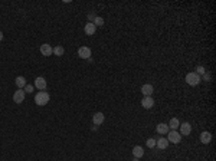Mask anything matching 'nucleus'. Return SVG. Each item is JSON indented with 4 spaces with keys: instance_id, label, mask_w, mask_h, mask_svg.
Instances as JSON below:
<instances>
[{
    "instance_id": "1",
    "label": "nucleus",
    "mask_w": 216,
    "mask_h": 161,
    "mask_svg": "<svg viewBox=\"0 0 216 161\" xmlns=\"http://www.w3.org/2000/svg\"><path fill=\"white\" fill-rule=\"evenodd\" d=\"M49 101H51V95L48 94V92H45V91H40V92H38V94L35 95V102H36V105H39V107L46 105Z\"/></svg>"
},
{
    "instance_id": "2",
    "label": "nucleus",
    "mask_w": 216,
    "mask_h": 161,
    "mask_svg": "<svg viewBox=\"0 0 216 161\" xmlns=\"http://www.w3.org/2000/svg\"><path fill=\"white\" fill-rule=\"evenodd\" d=\"M184 80H186V84L190 85V86H197L200 82H202L200 76L197 75L196 72H189L187 75H186V78H184Z\"/></svg>"
},
{
    "instance_id": "3",
    "label": "nucleus",
    "mask_w": 216,
    "mask_h": 161,
    "mask_svg": "<svg viewBox=\"0 0 216 161\" xmlns=\"http://www.w3.org/2000/svg\"><path fill=\"white\" fill-rule=\"evenodd\" d=\"M167 141L173 142V144H179V142L182 141V135H180L177 131H172V129H170L169 133H167Z\"/></svg>"
},
{
    "instance_id": "4",
    "label": "nucleus",
    "mask_w": 216,
    "mask_h": 161,
    "mask_svg": "<svg viewBox=\"0 0 216 161\" xmlns=\"http://www.w3.org/2000/svg\"><path fill=\"white\" fill-rule=\"evenodd\" d=\"M25 96H26V92L23 89H17L16 92L13 94V101L14 104H22L25 101Z\"/></svg>"
},
{
    "instance_id": "5",
    "label": "nucleus",
    "mask_w": 216,
    "mask_h": 161,
    "mask_svg": "<svg viewBox=\"0 0 216 161\" xmlns=\"http://www.w3.org/2000/svg\"><path fill=\"white\" fill-rule=\"evenodd\" d=\"M91 49H89L88 46H81L79 49H78V56L81 58V59H88V58H91Z\"/></svg>"
},
{
    "instance_id": "6",
    "label": "nucleus",
    "mask_w": 216,
    "mask_h": 161,
    "mask_svg": "<svg viewBox=\"0 0 216 161\" xmlns=\"http://www.w3.org/2000/svg\"><path fill=\"white\" fill-rule=\"evenodd\" d=\"M141 107L144 109H151L154 107V99H153V96H144L143 99H141Z\"/></svg>"
},
{
    "instance_id": "7",
    "label": "nucleus",
    "mask_w": 216,
    "mask_h": 161,
    "mask_svg": "<svg viewBox=\"0 0 216 161\" xmlns=\"http://www.w3.org/2000/svg\"><path fill=\"white\" fill-rule=\"evenodd\" d=\"M46 85H48V82L43 76H38L35 79V88H38L39 91H45L46 89Z\"/></svg>"
},
{
    "instance_id": "8",
    "label": "nucleus",
    "mask_w": 216,
    "mask_h": 161,
    "mask_svg": "<svg viewBox=\"0 0 216 161\" xmlns=\"http://www.w3.org/2000/svg\"><path fill=\"white\" fill-rule=\"evenodd\" d=\"M180 135H182V137H186V135H190V133H192V125H190V124L189 122H183V124H180Z\"/></svg>"
},
{
    "instance_id": "9",
    "label": "nucleus",
    "mask_w": 216,
    "mask_h": 161,
    "mask_svg": "<svg viewBox=\"0 0 216 161\" xmlns=\"http://www.w3.org/2000/svg\"><path fill=\"white\" fill-rule=\"evenodd\" d=\"M40 53L46 58L51 56L52 53H53V47H52L51 45H48V43H43V45H40Z\"/></svg>"
},
{
    "instance_id": "10",
    "label": "nucleus",
    "mask_w": 216,
    "mask_h": 161,
    "mask_svg": "<svg viewBox=\"0 0 216 161\" xmlns=\"http://www.w3.org/2000/svg\"><path fill=\"white\" fill-rule=\"evenodd\" d=\"M154 92V88L151 84H144V85L141 86V94L144 95V96H151Z\"/></svg>"
},
{
    "instance_id": "11",
    "label": "nucleus",
    "mask_w": 216,
    "mask_h": 161,
    "mask_svg": "<svg viewBox=\"0 0 216 161\" xmlns=\"http://www.w3.org/2000/svg\"><path fill=\"white\" fill-rule=\"evenodd\" d=\"M104 121H105V115H104L102 112H95V114L92 115V122H94V125H101Z\"/></svg>"
},
{
    "instance_id": "12",
    "label": "nucleus",
    "mask_w": 216,
    "mask_h": 161,
    "mask_svg": "<svg viewBox=\"0 0 216 161\" xmlns=\"http://www.w3.org/2000/svg\"><path fill=\"white\" fill-rule=\"evenodd\" d=\"M199 138H200V142H202V144H206V145L212 142V134L209 133V131H203Z\"/></svg>"
},
{
    "instance_id": "13",
    "label": "nucleus",
    "mask_w": 216,
    "mask_h": 161,
    "mask_svg": "<svg viewBox=\"0 0 216 161\" xmlns=\"http://www.w3.org/2000/svg\"><path fill=\"white\" fill-rule=\"evenodd\" d=\"M156 131H157L160 135H164V134L169 133L170 129H169V125H167V124L160 122V124H157V127H156Z\"/></svg>"
},
{
    "instance_id": "14",
    "label": "nucleus",
    "mask_w": 216,
    "mask_h": 161,
    "mask_svg": "<svg viewBox=\"0 0 216 161\" xmlns=\"http://www.w3.org/2000/svg\"><path fill=\"white\" fill-rule=\"evenodd\" d=\"M170 142L167 141V138H159L157 141H156V147L159 148V150H167Z\"/></svg>"
},
{
    "instance_id": "15",
    "label": "nucleus",
    "mask_w": 216,
    "mask_h": 161,
    "mask_svg": "<svg viewBox=\"0 0 216 161\" xmlns=\"http://www.w3.org/2000/svg\"><path fill=\"white\" fill-rule=\"evenodd\" d=\"M85 35H88V36H92V35H95V30H97V28H95V24L92 23V22H88V23L85 24Z\"/></svg>"
},
{
    "instance_id": "16",
    "label": "nucleus",
    "mask_w": 216,
    "mask_h": 161,
    "mask_svg": "<svg viewBox=\"0 0 216 161\" xmlns=\"http://www.w3.org/2000/svg\"><path fill=\"white\" fill-rule=\"evenodd\" d=\"M133 155H134V158H138V160H140L141 157L144 155V148L140 147V145H136V147L133 148Z\"/></svg>"
},
{
    "instance_id": "17",
    "label": "nucleus",
    "mask_w": 216,
    "mask_h": 161,
    "mask_svg": "<svg viewBox=\"0 0 216 161\" xmlns=\"http://www.w3.org/2000/svg\"><path fill=\"white\" fill-rule=\"evenodd\" d=\"M14 84H16V86H17L19 89H23L25 86L28 85V84H26V79H25V76H17V78L14 79Z\"/></svg>"
},
{
    "instance_id": "18",
    "label": "nucleus",
    "mask_w": 216,
    "mask_h": 161,
    "mask_svg": "<svg viewBox=\"0 0 216 161\" xmlns=\"http://www.w3.org/2000/svg\"><path fill=\"white\" fill-rule=\"evenodd\" d=\"M169 125V129H172V131H176L179 127H180V121H179L177 118H172L170 119V122L167 124Z\"/></svg>"
},
{
    "instance_id": "19",
    "label": "nucleus",
    "mask_w": 216,
    "mask_h": 161,
    "mask_svg": "<svg viewBox=\"0 0 216 161\" xmlns=\"http://www.w3.org/2000/svg\"><path fill=\"white\" fill-rule=\"evenodd\" d=\"M53 53H55L56 56H62V55L65 53V49H64V46H59V45H58V46L53 47Z\"/></svg>"
},
{
    "instance_id": "20",
    "label": "nucleus",
    "mask_w": 216,
    "mask_h": 161,
    "mask_svg": "<svg viewBox=\"0 0 216 161\" xmlns=\"http://www.w3.org/2000/svg\"><path fill=\"white\" fill-rule=\"evenodd\" d=\"M92 23L95 24V28H98V26H104V19L101 17V16H97V17L94 19V22H92Z\"/></svg>"
},
{
    "instance_id": "21",
    "label": "nucleus",
    "mask_w": 216,
    "mask_h": 161,
    "mask_svg": "<svg viewBox=\"0 0 216 161\" xmlns=\"http://www.w3.org/2000/svg\"><path fill=\"white\" fill-rule=\"evenodd\" d=\"M195 72H196V73H197V75H199V76H202L203 73L206 72V68H205V66H202V65H199V66L196 68V71H195Z\"/></svg>"
},
{
    "instance_id": "22",
    "label": "nucleus",
    "mask_w": 216,
    "mask_h": 161,
    "mask_svg": "<svg viewBox=\"0 0 216 161\" xmlns=\"http://www.w3.org/2000/svg\"><path fill=\"white\" fill-rule=\"evenodd\" d=\"M146 145L148 148H154L156 147V140L154 138H148V140L146 141Z\"/></svg>"
},
{
    "instance_id": "23",
    "label": "nucleus",
    "mask_w": 216,
    "mask_h": 161,
    "mask_svg": "<svg viewBox=\"0 0 216 161\" xmlns=\"http://www.w3.org/2000/svg\"><path fill=\"white\" fill-rule=\"evenodd\" d=\"M200 79H203V80H206V82H210V79H212V75H210V72H205L202 76H200Z\"/></svg>"
},
{
    "instance_id": "24",
    "label": "nucleus",
    "mask_w": 216,
    "mask_h": 161,
    "mask_svg": "<svg viewBox=\"0 0 216 161\" xmlns=\"http://www.w3.org/2000/svg\"><path fill=\"white\" fill-rule=\"evenodd\" d=\"M33 88H35L33 85H26V86L23 88V91L26 92V94H32V92H33Z\"/></svg>"
},
{
    "instance_id": "25",
    "label": "nucleus",
    "mask_w": 216,
    "mask_h": 161,
    "mask_svg": "<svg viewBox=\"0 0 216 161\" xmlns=\"http://www.w3.org/2000/svg\"><path fill=\"white\" fill-rule=\"evenodd\" d=\"M95 17H97V16H95L94 12H92V13H88V20H89V22H94Z\"/></svg>"
},
{
    "instance_id": "26",
    "label": "nucleus",
    "mask_w": 216,
    "mask_h": 161,
    "mask_svg": "<svg viewBox=\"0 0 216 161\" xmlns=\"http://www.w3.org/2000/svg\"><path fill=\"white\" fill-rule=\"evenodd\" d=\"M91 129H92V131H97V129H98V125H94V127L91 128Z\"/></svg>"
},
{
    "instance_id": "27",
    "label": "nucleus",
    "mask_w": 216,
    "mask_h": 161,
    "mask_svg": "<svg viewBox=\"0 0 216 161\" xmlns=\"http://www.w3.org/2000/svg\"><path fill=\"white\" fill-rule=\"evenodd\" d=\"M2 40H3V33L0 32V42H2Z\"/></svg>"
},
{
    "instance_id": "28",
    "label": "nucleus",
    "mask_w": 216,
    "mask_h": 161,
    "mask_svg": "<svg viewBox=\"0 0 216 161\" xmlns=\"http://www.w3.org/2000/svg\"><path fill=\"white\" fill-rule=\"evenodd\" d=\"M133 161H138V158H133Z\"/></svg>"
}]
</instances>
